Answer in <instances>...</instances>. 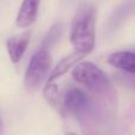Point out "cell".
Segmentation results:
<instances>
[{"label": "cell", "mask_w": 135, "mask_h": 135, "mask_svg": "<svg viewBox=\"0 0 135 135\" xmlns=\"http://www.w3.org/2000/svg\"><path fill=\"white\" fill-rule=\"evenodd\" d=\"M72 69V78L78 84L86 88L96 97L114 105L116 102V93L107 75L91 62L76 63Z\"/></svg>", "instance_id": "1"}, {"label": "cell", "mask_w": 135, "mask_h": 135, "mask_svg": "<svg viewBox=\"0 0 135 135\" xmlns=\"http://www.w3.org/2000/svg\"><path fill=\"white\" fill-rule=\"evenodd\" d=\"M95 24L96 9L93 5L79 7L72 19L70 40L75 50L85 56L93 51L95 45Z\"/></svg>", "instance_id": "2"}, {"label": "cell", "mask_w": 135, "mask_h": 135, "mask_svg": "<svg viewBox=\"0 0 135 135\" xmlns=\"http://www.w3.org/2000/svg\"><path fill=\"white\" fill-rule=\"evenodd\" d=\"M65 110L76 116L83 126L90 124L95 120V108L90 98L83 90L78 88H71L66 91L64 97Z\"/></svg>", "instance_id": "3"}, {"label": "cell", "mask_w": 135, "mask_h": 135, "mask_svg": "<svg viewBox=\"0 0 135 135\" xmlns=\"http://www.w3.org/2000/svg\"><path fill=\"white\" fill-rule=\"evenodd\" d=\"M51 68V55L50 51L39 47L32 56L25 72V86L30 90L37 89L46 77Z\"/></svg>", "instance_id": "4"}, {"label": "cell", "mask_w": 135, "mask_h": 135, "mask_svg": "<svg viewBox=\"0 0 135 135\" xmlns=\"http://www.w3.org/2000/svg\"><path fill=\"white\" fill-rule=\"evenodd\" d=\"M31 38V32L30 31H25L23 33L12 36L7 39L6 46H7V52H8L9 59L12 63H18L24 56L26 49L28 46Z\"/></svg>", "instance_id": "5"}, {"label": "cell", "mask_w": 135, "mask_h": 135, "mask_svg": "<svg viewBox=\"0 0 135 135\" xmlns=\"http://www.w3.org/2000/svg\"><path fill=\"white\" fill-rule=\"evenodd\" d=\"M40 0H24L17 16V25L21 28L28 27L37 19Z\"/></svg>", "instance_id": "6"}, {"label": "cell", "mask_w": 135, "mask_h": 135, "mask_svg": "<svg viewBox=\"0 0 135 135\" xmlns=\"http://www.w3.org/2000/svg\"><path fill=\"white\" fill-rule=\"evenodd\" d=\"M107 61L110 65L119 68L126 72H129L132 75L135 72V55L133 51L113 52L109 55Z\"/></svg>", "instance_id": "7"}, {"label": "cell", "mask_w": 135, "mask_h": 135, "mask_svg": "<svg viewBox=\"0 0 135 135\" xmlns=\"http://www.w3.org/2000/svg\"><path fill=\"white\" fill-rule=\"evenodd\" d=\"M84 57H85V55L82 54V52L76 51V50H75L72 54L68 55L66 57H64L63 59H61V61L56 64V66L52 69V71L50 72V75H49L47 82H54L56 78L62 77L64 74H66L75 64L78 63L81 59H83Z\"/></svg>", "instance_id": "8"}, {"label": "cell", "mask_w": 135, "mask_h": 135, "mask_svg": "<svg viewBox=\"0 0 135 135\" xmlns=\"http://www.w3.org/2000/svg\"><path fill=\"white\" fill-rule=\"evenodd\" d=\"M63 31H64V25L62 23H57V24H55V25H52V27L50 28L49 32L46 33V36H45L44 39H43L40 47L50 51V50L55 46V44L59 40Z\"/></svg>", "instance_id": "9"}, {"label": "cell", "mask_w": 135, "mask_h": 135, "mask_svg": "<svg viewBox=\"0 0 135 135\" xmlns=\"http://www.w3.org/2000/svg\"><path fill=\"white\" fill-rule=\"evenodd\" d=\"M44 97L47 101L49 104H51L54 108L61 107V101H59V90L58 85L54 82H47L44 88Z\"/></svg>", "instance_id": "10"}, {"label": "cell", "mask_w": 135, "mask_h": 135, "mask_svg": "<svg viewBox=\"0 0 135 135\" xmlns=\"http://www.w3.org/2000/svg\"><path fill=\"white\" fill-rule=\"evenodd\" d=\"M1 127H2V123H1V119H0V131H1Z\"/></svg>", "instance_id": "11"}]
</instances>
